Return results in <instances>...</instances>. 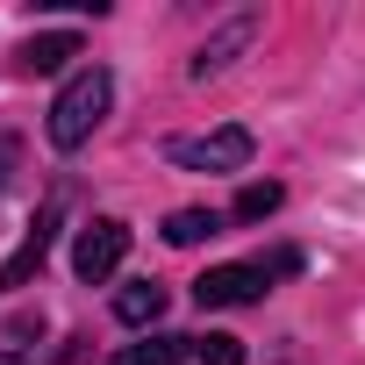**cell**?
<instances>
[{"instance_id": "obj_9", "label": "cell", "mask_w": 365, "mask_h": 365, "mask_svg": "<svg viewBox=\"0 0 365 365\" xmlns=\"http://www.w3.org/2000/svg\"><path fill=\"white\" fill-rule=\"evenodd\" d=\"M208 237H222V215L215 208H172L165 215V244H179V251H194Z\"/></svg>"}, {"instance_id": "obj_13", "label": "cell", "mask_w": 365, "mask_h": 365, "mask_svg": "<svg viewBox=\"0 0 365 365\" xmlns=\"http://www.w3.org/2000/svg\"><path fill=\"white\" fill-rule=\"evenodd\" d=\"M8 172H15V136H0V187H8Z\"/></svg>"}, {"instance_id": "obj_4", "label": "cell", "mask_w": 365, "mask_h": 365, "mask_svg": "<svg viewBox=\"0 0 365 365\" xmlns=\"http://www.w3.org/2000/svg\"><path fill=\"white\" fill-rule=\"evenodd\" d=\"M122 258H129V222H115V215L86 222V230H79V244H72V272H79L86 287H101Z\"/></svg>"}, {"instance_id": "obj_10", "label": "cell", "mask_w": 365, "mask_h": 365, "mask_svg": "<svg viewBox=\"0 0 365 365\" xmlns=\"http://www.w3.org/2000/svg\"><path fill=\"white\" fill-rule=\"evenodd\" d=\"M115 315H122L129 329L158 322V315H165V287H158V279H136V287H122V294H115Z\"/></svg>"}, {"instance_id": "obj_2", "label": "cell", "mask_w": 365, "mask_h": 365, "mask_svg": "<svg viewBox=\"0 0 365 365\" xmlns=\"http://www.w3.org/2000/svg\"><path fill=\"white\" fill-rule=\"evenodd\" d=\"M294 265H301L294 251H279V258H244V265H208V272L194 279V301H201V308H251V301H265L272 279L294 272Z\"/></svg>"}, {"instance_id": "obj_12", "label": "cell", "mask_w": 365, "mask_h": 365, "mask_svg": "<svg viewBox=\"0 0 365 365\" xmlns=\"http://www.w3.org/2000/svg\"><path fill=\"white\" fill-rule=\"evenodd\" d=\"M201 365H244V336H201Z\"/></svg>"}, {"instance_id": "obj_1", "label": "cell", "mask_w": 365, "mask_h": 365, "mask_svg": "<svg viewBox=\"0 0 365 365\" xmlns=\"http://www.w3.org/2000/svg\"><path fill=\"white\" fill-rule=\"evenodd\" d=\"M108 101H115V79H108V65H79L65 86H58V101H51V143L58 150H79L101 122H108Z\"/></svg>"}, {"instance_id": "obj_3", "label": "cell", "mask_w": 365, "mask_h": 365, "mask_svg": "<svg viewBox=\"0 0 365 365\" xmlns=\"http://www.w3.org/2000/svg\"><path fill=\"white\" fill-rule=\"evenodd\" d=\"M251 150H258L251 129H244V122H222V129H208V136H179L165 158H172V165H187V172H244Z\"/></svg>"}, {"instance_id": "obj_6", "label": "cell", "mask_w": 365, "mask_h": 365, "mask_svg": "<svg viewBox=\"0 0 365 365\" xmlns=\"http://www.w3.org/2000/svg\"><path fill=\"white\" fill-rule=\"evenodd\" d=\"M72 58H79V36H72V29H43V36H29V43L15 51V65H22L29 79H51V72H65Z\"/></svg>"}, {"instance_id": "obj_14", "label": "cell", "mask_w": 365, "mask_h": 365, "mask_svg": "<svg viewBox=\"0 0 365 365\" xmlns=\"http://www.w3.org/2000/svg\"><path fill=\"white\" fill-rule=\"evenodd\" d=\"M0 365H29V358H15V351H0Z\"/></svg>"}, {"instance_id": "obj_8", "label": "cell", "mask_w": 365, "mask_h": 365, "mask_svg": "<svg viewBox=\"0 0 365 365\" xmlns=\"http://www.w3.org/2000/svg\"><path fill=\"white\" fill-rule=\"evenodd\" d=\"M194 351H201V336H143V344L115 351L108 365H187Z\"/></svg>"}, {"instance_id": "obj_11", "label": "cell", "mask_w": 365, "mask_h": 365, "mask_svg": "<svg viewBox=\"0 0 365 365\" xmlns=\"http://www.w3.org/2000/svg\"><path fill=\"white\" fill-rule=\"evenodd\" d=\"M279 201H287V187H279V179H251V187L237 194V208H230V215H237V222H265Z\"/></svg>"}, {"instance_id": "obj_7", "label": "cell", "mask_w": 365, "mask_h": 365, "mask_svg": "<svg viewBox=\"0 0 365 365\" xmlns=\"http://www.w3.org/2000/svg\"><path fill=\"white\" fill-rule=\"evenodd\" d=\"M251 36H258V15H237L230 29H215V36L194 51V79H215V72H230V58H237Z\"/></svg>"}, {"instance_id": "obj_5", "label": "cell", "mask_w": 365, "mask_h": 365, "mask_svg": "<svg viewBox=\"0 0 365 365\" xmlns=\"http://www.w3.org/2000/svg\"><path fill=\"white\" fill-rule=\"evenodd\" d=\"M58 215H65V208L51 201V208H43V215L29 222V237L15 244V258L0 265V294H15V287H29V279L43 272V258H51V244H58Z\"/></svg>"}]
</instances>
